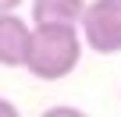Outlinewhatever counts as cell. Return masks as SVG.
I'll return each mask as SVG.
<instances>
[{"instance_id": "obj_1", "label": "cell", "mask_w": 121, "mask_h": 117, "mask_svg": "<svg viewBox=\"0 0 121 117\" xmlns=\"http://www.w3.org/2000/svg\"><path fill=\"white\" fill-rule=\"evenodd\" d=\"M82 50H86V43H82L78 25H60V21L32 25L25 71L39 82H60L78 68Z\"/></svg>"}, {"instance_id": "obj_2", "label": "cell", "mask_w": 121, "mask_h": 117, "mask_svg": "<svg viewBox=\"0 0 121 117\" xmlns=\"http://www.w3.org/2000/svg\"><path fill=\"white\" fill-rule=\"evenodd\" d=\"M78 32L93 53H103V57L121 53V0H89L78 21Z\"/></svg>"}, {"instance_id": "obj_3", "label": "cell", "mask_w": 121, "mask_h": 117, "mask_svg": "<svg viewBox=\"0 0 121 117\" xmlns=\"http://www.w3.org/2000/svg\"><path fill=\"white\" fill-rule=\"evenodd\" d=\"M32 39V21L7 11L0 14V68H25V53Z\"/></svg>"}, {"instance_id": "obj_4", "label": "cell", "mask_w": 121, "mask_h": 117, "mask_svg": "<svg viewBox=\"0 0 121 117\" xmlns=\"http://www.w3.org/2000/svg\"><path fill=\"white\" fill-rule=\"evenodd\" d=\"M86 14V0H32V25L60 21V25H78Z\"/></svg>"}, {"instance_id": "obj_5", "label": "cell", "mask_w": 121, "mask_h": 117, "mask_svg": "<svg viewBox=\"0 0 121 117\" xmlns=\"http://www.w3.org/2000/svg\"><path fill=\"white\" fill-rule=\"evenodd\" d=\"M39 117H89V113L78 110V106H64V103H60V106H46Z\"/></svg>"}, {"instance_id": "obj_6", "label": "cell", "mask_w": 121, "mask_h": 117, "mask_svg": "<svg viewBox=\"0 0 121 117\" xmlns=\"http://www.w3.org/2000/svg\"><path fill=\"white\" fill-rule=\"evenodd\" d=\"M0 117H22V110H18L11 99H0Z\"/></svg>"}, {"instance_id": "obj_7", "label": "cell", "mask_w": 121, "mask_h": 117, "mask_svg": "<svg viewBox=\"0 0 121 117\" xmlns=\"http://www.w3.org/2000/svg\"><path fill=\"white\" fill-rule=\"evenodd\" d=\"M22 7V0H0V14H7V11H18Z\"/></svg>"}]
</instances>
